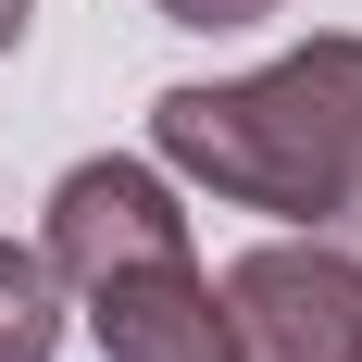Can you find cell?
Returning <instances> with one entry per match:
<instances>
[{"instance_id": "2", "label": "cell", "mask_w": 362, "mask_h": 362, "mask_svg": "<svg viewBox=\"0 0 362 362\" xmlns=\"http://www.w3.org/2000/svg\"><path fill=\"white\" fill-rule=\"evenodd\" d=\"M213 300H225L238 362H362V250H337L325 225L238 250Z\"/></svg>"}, {"instance_id": "4", "label": "cell", "mask_w": 362, "mask_h": 362, "mask_svg": "<svg viewBox=\"0 0 362 362\" xmlns=\"http://www.w3.org/2000/svg\"><path fill=\"white\" fill-rule=\"evenodd\" d=\"M75 300H88L100 362H238L200 262H150V275H112V288H75Z\"/></svg>"}, {"instance_id": "6", "label": "cell", "mask_w": 362, "mask_h": 362, "mask_svg": "<svg viewBox=\"0 0 362 362\" xmlns=\"http://www.w3.org/2000/svg\"><path fill=\"white\" fill-rule=\"evenodd\" d=\"M163 25H187V37H238V25H275L288 0H150Z\"/></svg>"}, {"instance_id": "7", "label": "cell", "mask_w": 362, "mask_h": 362, "mask_svg": "<svg viewBox=\"0 0 362 362\" xmlns=\"http://www.w3.org/2000/svg\"><path fill=\"white\" fill-rule=\"evenodd\" d=\"M25 25H37V0H0V63L25 50Z\"/></svg>"}, {"instance_id": "3", "label": "cell", "mask_w": 362, "mask_h": 362, "mask_svg": "<svg viewBox=\"0 0 362 362\" xmlns=\"http://www.w3.org/2000/svg\"><path fill=\"white\" fill-rule=\"evenodd\" d=\"M37 262H50L63 288H112V275H150V262H200V238H187V200H175L163 163L100 150V163H75V175L50 187Z\"/></svg>"}, {"instance_id": "1", "label": "cell", "mask_w": 362, "mask_h": 362, "mask_svg": "<svg viewBox=\"0 0 362 362\" xmlns=\"http://www.w3.org/2000/svg\"><path fill=\"white\" fill-rule=\"evenodd\" d=\"M150 163L275 225H350L362 213V37H300L262 75L163 88Z\"/></svg>"}, {"instance_id": "5", "label": "cell", "mask_w": 362, "mask_h": 362, "mask_svg": "<svg viewBox=\"0 0 362 362\" xmlns=\"http://www.w3.org/2000/svg\"><path fill=\"white\" fill-rule=\"evenodd\" d=\"M50 350H63V275L0 238V362H50Z\"/></svg>"}]
</instances>
